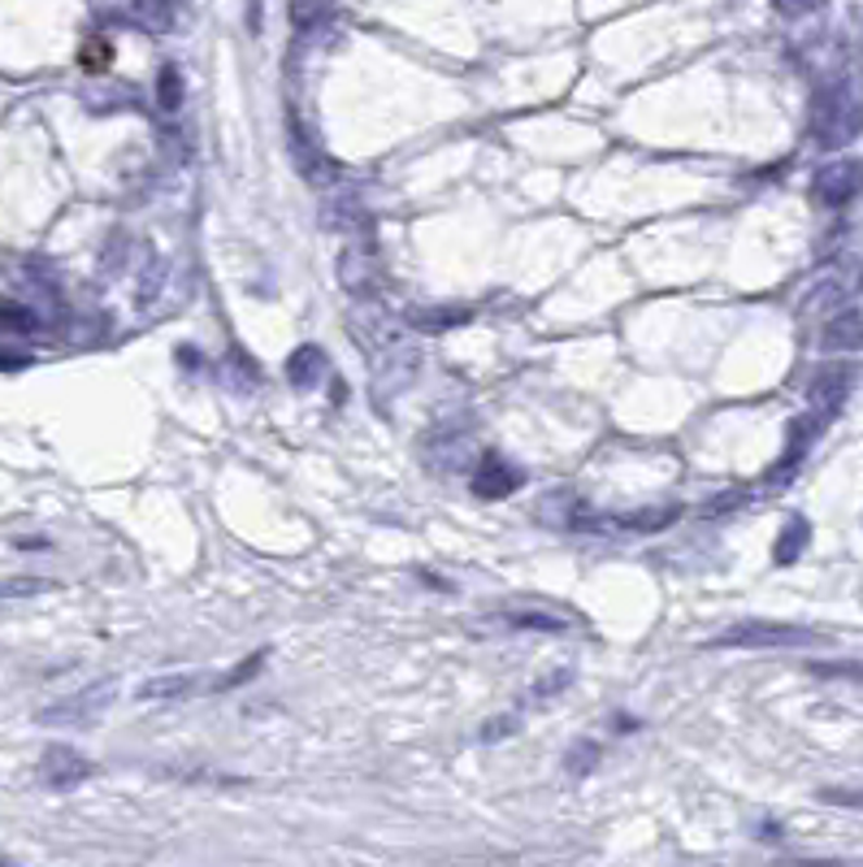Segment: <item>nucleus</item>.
Instances as JSON below:
<instances>
[{
  "instance_id": "nucleus-1",
  "label": "nucleus",
  "mask_w": 863,
  "mask_h": 867,
  "mask_svg": "<svg viewBox=\"0 0 863 867\" xmlns=\"http://www.w3.org/2000/svg\"><path fill=\"white\" fill-rule=\"evenodd\" d=\"M812 139L821 148H842L863 130V96L851 78H838L812 96Z\"/></svg>"
},
{
  "instance_id": "nucleus-2",
  "label": "nucleus",
  "mask_w": 863,
  "mask_h": 867,
  "mask_svg": "<svg viewBox=\"0 0 863 867\" xmlns=\"http://www.w3.org/2000/svg\"><path fill=\"white\" fill-rule=\"evenodd\" d=\"M816 642L821 633L799 629V625H773V620H747L712 638V646H738V651H786V646H816Z\"/></svg>"
},
{
  "instance_id": "nucleus-3",
  "label": "nucleus",
  "mask_w": 863,
  "mask_h": 867,
  "mask_svg": "<svg viewBox=\"0 0 863 867\" xmlns=\"http://www.w3.org/2000/svg\"><path fill=\"white\" fill-rule=\"evenodd\" d=\"M863 191V161L855 156H838V161H829L825 169H816V178H812V200L821 204V209H847L851 200H860Z\"/></svg>"
},
{
  "instance_id": "nucleus-4",
  "label": "nucleus",
  "mask_w": 863,
  "mask_h": 867,
  "mask_svg": "<svg viewBox=\"0 0 863 867\" xmlns=\"http://www.w3.org/2000/svg\"><path fill=\"white\" fill-rule=\"evenodd\" d=\"M855 382H860V369H855L851 361H834V365L816 369V378H812V387H808V400H812V409H816V413H825V417H838V413H842V404L851 400Z\"/></svg>"
},
{
  "instance_id": "nucleus-5",
  "label": "nucleus",
  "mask_w": 863,
  "mask_h": 867,
  "mask_svg": "<svg viewBox=\"0 0 863 867\" xmlns=\"http://www.w3.org/2000/svg\"><path fill=\"white\" fill-rule=\"evenodd\" d=\"M855 291H863V269L860 265H847V269H838V274H829V278H821L812 291H808V300L799 304V317H812V313H834V309H842Z\"/></svg>"
},
{
  "instance_id": "nucleus-6",
  "label": "nucleus",
  "mask_w": 863,
  "mask_h": 867,
  "mask_svg": "<svg viewBox=\"0 0 863 867\" xmlns=\"http://www.w3.org/2000/svg\"><path fill=\"white\" fill-rule=\"evenodd\" d=\"M109 694H113V681H100V686H91V690L65 699V703H57V707H43L35 720H39V725H83V720H91V716L109 703Z\"/></svg>"
},
{
  "instance_id": "nucleus-7",
  "label": "nucleus",
  "mask_w": 863,
  "mask_h": 867,
  "mask_svg": "<svg viewBox=\"0 0 863 867\" xmlns=\"http://www.w3.org/2000/svg\"><path fill=\"white\" fill-rule=\"evenodd\" d=\"M87 777H91V759H83L70 746H48L43 759H39V781L52 786V790H70V786H78Z\"/></svg>"
},
{
  "instance_id": "nucleus-8",
  "label": "nucleus",
  "mask_w": 863,
  "mask_h": 867,
  "mask_svg": "<svg viewBox=\"0 0 863 867\" xmlns=\"http://www.w3.org/2000/svg\"><path fill=\"white\" fill-rule=\"evenodd\" d=\"M521 486V468L516 464H508L503 455H481V464H477V473H473V494L477 499H503V494H512Z\"/></svg>"
},
{
  "instance_id": "nucleus-9",
  "label": "nucleus",
  "mask_w": 863,
  "mask_h": 867,
  "mask_svg": "<svg viewBox=\"0 0 863 867\" xmlns=\"http://www.w3.org/2000/svg\"><path fill=\"white\" fill-rule=\"evenodd\" d=\"M821 348L834 352V356L860 352L863 348V313L860 309H834V317H829L825 330H821Z\"/></svg>"
},
{
  "instance_id": "nucleus-10",
  "label": "nucleus",
  "mask_w": 863,
  "mask_h": 867,
  "mask_svg": "<svg viewBox=\"0 0 863 867\" xmlns=\"http://www.w3.org/2000/svg\"><path fill=\"white\" fill-rule=\"evenodd\" d=\"M339 274H343V287L352 296H374L378 287V261H374V248L365 243H348L343 261H339Z\"/></svg>"
},
{
  "instance_id": "nucleus-11",
  "label": "nucleus",
  "mask_w": 863,
  "mask_h": 867,
  "mask_svg": "<svg viewBox=\"0 0 863 867\" xmlns=\"http://www.w3.org/2000/svg\"><path fill=\"white\" fill-rule=\"evenodd\" d=\"M808 542H812V525L803 520V516H790L786 520V529L777 533V542H773V564H795L803 551H808Z\"/></svg>"
},
{
  "instance_id": "nucleus-12",
  "label": "nucleus",
  "mask_w": 863,
  "mask_h": 867,
  "mask_svg": "<svg viewBox=\"0 0 863 867\" xmlns=\"http://www.w3.org/2000/svg\"><path fill=\"white\" fill-rule=\"evenodd\" d=\"M322 369H326V356H322V348H296L291 352V361H287V378H291V387H317V378H322Z\"/></svg>"
},
{
  "instance_id": "nucleus-13",
  "label": "nucleus",
  "mask_w": 863,
  "mask_h": 867,
  "mask_svg": "<svg viewBox=\"0 0 863 867\" xmlns=\"http://www.w3.org/2000/svg\"><path fill=\"white\" fill-rule=\"evenodd\" d=\"M196 690V677L191 673H170V677H152V681H143L135 694L143 699V703H170V699H187Z\"/></svg>"
},
{
  "instance_id": "nucleus-14",
  "label": "nucleus",
  "mask_w": 863,
  "mask_h": 867,
  "mask_svg": "<svg viewBox=\"0 0 863 867\" xmlns=\"http://www.w3.org/2000/svg\"><path fill=\"white\" fill-rule=\"evenodd\" d=\"M468 322V313H460V309H417V313H409V326H417V330H426V335H438V330H451V326H464Z\"/></svg>"
},
{
  "instance_id": "nucleus-15",
  "label": "nucleus",
  "mask_w": 863,
  "mask_h": 867,
  "mask_svg": "<svg viewBox=\"0 0 863 867\" xmlns=\"http://www.w3.org/2000/svg\"><path fill=\"white\" fill-rule=\"evenodd\" d=\"M499 620L512 625V629H538V633H564L568 629L560 616H547V612H503Z\"/></svg>"
},
{
  "instance_id": "nucleus-16",
  "label": "nucleus",
  "mask_w": 863,
  "mask_h": 867,
  "mask_svg": "<svg viewBox=\"0 0 863 867\" xmlns=\"http://www.w3.org/2000/svg\"><path fill=\"white\" fill-rule=\"evenodd\" d=\"M157 104L165 113H178V104H183V74H178V65H165L157 74Z\"/></svg>"
},
{
  "instance_id": "nucleus-17",
  "label": "nucleus",
  "mask_w": 863,
  "mask_h": 867,
  "mask_svg": "<svg viewBox=\"0 0 863 867\" xmlns=\"http://www.w3.org/2000/svg\"><path fill=\"white\" fill-rule=\"evenodd\" d=\"M135 22L148 26V30H170L174 4H170V0H139V4H135Z\"/></svg>"
},
{
  "instance_id": "nucleus-18",
  "label": "nucleus",
  "mask_w": 863,
  "mask_h": 867,
  "mask_svg": "<svg viewBox=\"0 0 863 867\" xmlns=\"http://www.w3.org/2000/svg\"><path fill=\"white\" fill-rule=\"evenodd\" d=\"M0 330H9V335H30V330H39V317H35V309H26V304H4V300H0Z\"/></svg>"
},
{
  "instance_id": "nucleus-19",
  "label": "nucleus",
  "mask_w": 863,
  "mask_h": 867,
  "mask_svg": "<svg viewBox=\"0 0 863 867\" xmlns=\"http://www.w3.org/2000/svg\"><path fill=\"white\" fill-rule=\"evenodd\" d=\"M43 590H52V581H43V577H9V581H0V599H26V594H43Z\"/></svg>"
},
{
  "instance_id": "nucleus-20",
  "label": "nucleus",
  "mask_w": 863,
  "mask_h": 867,
  "mask_svg": "<svg viewBox=\"0 0 863 867\" xmlns=\"http://www.w3.org/2000/svg\"><path fill=\"white\" fill-rule=\"evenodd\" d=\"M326 9H330V0H291V22L300 30H309V26H317L326 17Z\"/></svg>"
},
{
  "instance_id": "nucleus-21",
  "label": "nucleus",
  "mask_w": 863,
  "mask_h": 867,
  "mask_svg": "<svg viewBox=\"0 0 863 867\" xmlns=\"http://www.w3.org/2000/svg\"><path fill=\"white\" fill-rule=\"evenodd\" d=\"M677 512H681V507H651V512L625 516V525H629V529H664L668 520H677Z\"/></svg>"
},
{
  "instance_id": "nucleus-22",
  "label": "nucleus",
  "mask_w": 863,
  "mask_h": 867,
  "mask_svg": "<svg viewBox=\"0 0 863 867\" xmlns=\"http://www.w3.org/2000/svg\"><path fill=\"white\" fill-rule=\"evenodd\" d=\"M595 764H599V746H595V742H577V746L568 751V759H564V768H568L573 777H586Z\"/></svg>"
},
{
  "instance_id": "nucleus-23",
  "label": "nucleus",
  "mask_w": 863,
  "mask_h": 867,
  "mask_svg": "<svg viewBox=\"0 0 863 867\" xmlns=\"http://www.w3.org/2000/svg\"><path fill=\"white\" fill-rule=\"evenodd\" d=\"M829 807H847V812H863V790H821L816 794Z\"/></svg>"
},
{
  "instance_id": "nucleus-24",
  "label": "nucleus",
  "mask_w": 863,
  "mask_h": 867,
  "mask_svg": "<svg viewBox=\"0 0 863 867\" xmlns=\"http://www.w3.org/2000/svg\"><path fill=\"white\" fill-rule=\"evenodd\" d=\"M261 659H265V651H257V655H248V659H243V664H239V668H235V673H230V677H222V681H217V690H230V686H239V681H248V677H257V673H261Z\"/></svg>"
},
{
  "instance_id": "nucleus-25",
  "label": "nucleus",
  "mask_w": 863,
  "mask_h": 867,
  "mask_svg": "<svg viewBox=\"0 0 863 867\" xmlns=\"http://www.w3.org/2000/svg\"><path fill=\"white\" fill-rule=\"evenodd\" d=\"M568 681H573V673H551L547 681H538V686L529 690V699H534V703H547V699H551V694H560Z\"/></svg>"
},
{
  "instance_id": "nucleus-26",
  "label": "nucleus",
  "mask_w": 863,
  "mask_h": 867,
  "mask_svg": "<svg viewBox=\"0 0 863 867\" xmlns=\"http://www.w3.org/2000/svg\"><path fill=\"white\" fill-rule=\"evenodd\" d=\"M512 729H516V716H499V720H486L477 738H481V742H503Z\"/></svg>"
},
{
  "instance_id": "nucleus-27",
  "label": "nucleus",
  "mask_w": 863,
  "mask_h": 867,
  "mask_svg": "<svg viewBox=\"0 0 863 867\" xmlns=\"http://www.w3.org/2000/svg\"><path fill=\"white\" fill-rule=\"evenodd\" d=\"M816 677H847V681H863V668H847V664H812Z\"/></svg>"
},
{
  "instance_id": "nucleus-28",
  "label": "nucleus",
  "mask_w": 863,
  "mask_h": 867,
  "mask_svg": "<svg viewBox=\"0 0 863 867\" xmlns=\"http://www.w3.org/2000/svg\"><path fill=\"white\" fill-rule=\"evenodd\" d=\"M816 4H825V0H777L781 13H808V9H816Z\"/></svg>"
}]
</instances>
